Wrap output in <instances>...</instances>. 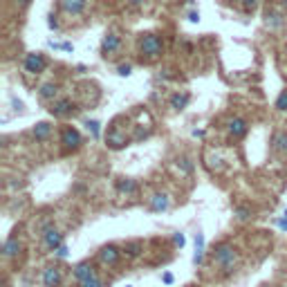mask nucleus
Wrapping results in <instances>:
<instances>
[{"label": "nucleus", "mask_w": 287, "mask_h": 287, "mask_svg": "<svg viewBox=\"0 0 287 287\" xmlns=\"http://www.w3.org/2000/svg\"><path fill=\"white\" fill-rule=\"evenodd\" d=\"M213 258H215V263L220 265V269H222L227 276L234 272L236 263H238V253H236V249L231 247V245H227V243H222V245H218V247H215Z\"/></svg>", "instance_id": "f257e3e1"}, {"label": "nucleus", "mask_w": 287, "mask_h": 287, "mask_svg": "<svg viewBox=\"0 0 287 287\" xmlns=\"http://www.w3.org/2000/svg\"><path fill=\"white\" fill-rule=\"evenodd\" d=\"M162 49H164V43L157 34H144L139 39V52H141V59L146 61H155L160 59Z\"/></svg>", "instance_id": "f03ea898"}, {"label": "nucleus", "mask_w": 287, "mask_h": 287, "mask_svg": "<svg viewBox=\"0 0 287 287\" xmlns=\"http://www.w3.org/2000/svg\"><path fill=\"white\" fill-rule=\"evenodd\" d=\"M43 243H45V247H47L49 251H56V249L63 245V234H59L52 224L45 222L43 224Z\"/></svg>", "instance_id": "7ed1b4c3"}, {"label": "nucleus", "mask_w": 287, "mask_h": 287, "mask_svg": "<svg viewBox=\"0 0 287 287\" xmlns=\"http://www.w3.org/2000/svg\"><path fill=\"white\" fill-rule=\"evenodd\" d=\"M61 144L65 146V151H77L81 146V135H79L77 128H72V126L63 128V132H61Z\"/></svg>", "instance_id": "20e7f679"}, {"label": "nucleus", "mask_w": 287, "mask_h": 287, "mask_svg": "<svg viewBox=\"0 0 287 287\" xmlns=\"http://www.w3.org/2000/svg\"><path fill=\"white\" fill-rule=\"evenodd\" d=\"M123 251H119L115 245H106V247H101V251H99V260H101V265H108V267H115V265L119 263V258H122Z\"/></svg>", "instance_id": "39448f33"}, {"label": "nucleus", "mask_w": 287, "mask_h": 287, "mask_svg": "<svg viewBox=\"0 0 287 287\" xmlns=\"http://www.w3.org/2000/svg\"><path fill=\"white\" fill-rule=\"evenodd\" d=\"M45 65H47V61H45L43 54H27L25 56V70L30 74H41L45 70Z\"/></svg>", "instance_id": "423d86ee"}, {"label": "nucleus", "mask_w": 287, "mask_h": 287, "mask_svg": "<svg viewBox=\"0 0 287 287\" xmlns=\"http://www.w3.org/2000/svg\"><path fill=\"white\" fill-rule=\"evenodd\" d=\"M106 144L110 148H115V151H119V148L128 146V137L123 135V132H119L117 128H110V130H108V135H106Z\"/></svg>", "instance_id": "0eeeda50"}, {"label": "nucleus", "mask_w": 287, "mask_h": 287, "mask_svg": "<svg viewBox=\"0 0 287 287\" xmlns=\"http://www.w3.org/2000/svg\"><path fill=\"white\" fill-rule=\"evenodd\" d=\"M54 117H65V115H72L74 112V103L70 99H61V101H54L52 108H49Z\"/></svg>", "instance_id": "6e6552de"}, {"label": "nucleus", "mask_w": 287, "mask_h": 287, "mask_svg": "<svg viewBox=\"0 0 287 287\" xmlns=\"http://www.w3.org/2000/svg\"><path fill=\"white\" fill-rule=\"evenodd\" d=\"M119 45H122V39H119L117 34H106V36H103V43H101V54H103V56L115 54L119 49Z\"/></svg>", "instance_id": "1a4fd4ad"}, {"label": "nucleus", "mask_w": 287, "mask_h": 287, "mask_svg": "<svg viewBox=\"0 0 287 287\" xmlns=\"http://www.w3.org/2000/svg\"><path fill=\"white\" fill-rule=\"evenodd\" d=\"M88 5V0H61V9L65 14H72V16H79Z\"/></svg>", "instance_id": "9d476101"}, {"label": "nucleus", "mask_w": 287, "mask_h": 287, "mask_svg": "<svg viewBox=\"0 0 287 287\" xmlns=\"http://www.w3.org/2000/svg\"><path fill=\"white\" fill-rule=\"evenodd\" d=\"M59 283H61V269L59 267H45V272H43V285L45 287H59Z\"/></svg>", "instance_id": "9b49d317"}, {"label": "nucleus", "mask_w": 287, "mask_h": 287, "mask_svg": "<svg viewBox=\"0 0 287 287\" xmlns=\"http://www.w3.org/2000/svg\"><path fill=\"white\" fill-rule=\"evenodd\" d=\"M247 130H249V126H247V122H245V119L236 117V119H231V122H229V132H231V137H236V139L245 137V135H247Z\"/></svg>", "instance_id": "f8f14e48"}, {"label": "nucleus", "mask_w": 287, "mask_h": 287, "mask_svg": "<svg viewBox=\"0 0 287 287\" xmlns=\"http://www.w3.org/2000/svg\"><path fill=\"white\" fill-rule=\"evenodd\" d=\"M92 276H97V274H94V267L90 263H79L77 267H74V278H77L79 283L88 281V278H92Z\"/></svg>", "instance_id": "ddd939ff"}, {"label": "nucleus", "mask_w": 287, "mask_h": 287, "mask_svg": "<svg viewBox=\"0 0 287 287\" xmlns=\"http://www.w3.org/2000/svg\"><path fill=\"white\" fill-rule=\"evenodd\" d=\"M170 206V200L166 193H155L151 198V211H166Z\"/></svg>", "instance_id": "4468645a"}, {"label": "nucleus", "mask_w": 287, "mask_h": 287, "mask_svg": "<svg viewBox=\"0 0 287 287\" xmlns=\"http://www.w3.org/2000/svg\"><path fill=\"white\" fill-rule=\"evenodd\" d=\"M205 260V236L195 234V253H193V265H202Z\"/></svg>", "instance_id": "2eb2a0df"}, {"label": "nucleus", "mask_w": 287, "mask_h": 287, "mask_svg": "<svg viewBox=\"0 0 287 287\" xmlns=\"http://www.w3.org/2000/svg\"><path fill=\"white\" fill-rule=\"evenodd\" d=\"M141 251H144L141 240H130V243H126V247H123V253H126L128 258H137Z\"/></svg>", "instance_id": "dca6fc26"}, {"label": "nucleus", "mask_w": 287, "mask_h": 287, "mask_svg": "<svg viewBox=\"0 0 287 287\" xmlns=\"http://www.w3.org/2000/svg\"><path fill=\"white\" fill-rule=\"evenodd\" d=\"M18 251H20V243H18V240H16V238L5 240V245H2V253H5L7 258H14Z\"/></svg>", "instance_id": "f3484780"}, {"label": "nucleus", "mask_w": 287, "mask_h": 287, "mask_svg": "<svg viewBox=\"0 0 287 287\" xmlns=\"http://www.w3.org/2000/svg\"><path fill=\"white\" fill-rule=\"evenodd\" d=\"M191 101V94L189 92H182V94H175V97L170 99V108H175V110H182V108H186Z\"/></svg>", "instance_id": "a211bd4d"}, {"label": "nucleus", "mask_w": 287, "mask_h": 287, "mask_svg": "<svg viewBox=\"0 0 287 287\" xmlns=\"http://www.w3.org/2000/svg\"><path fill=\"white\" fill-rule=\"evenodd\" d=\"M272 144L276 153H287V132H276Z\"/></svg>", "instance_id": "6ab92c4d"}, {"label": "nucleus", "mask_w": 287, "mask_h": 287, "mask_svg": "<svg viewBox=\"0 0 287 287\" xmlns=\"http://www.w3.org/2000/svg\"><path fill=\"white\" fill-rule=\"evenodd\" d=\"M117 191H119V193H126V195L137 193V182L135 180H119L117 182Z\"/></svg>", "instance_id": "aec40b11"}, {"label": "nucleus", "mask_w": 287, "mask_h": 287, "mask_svg": "<svg viewBox=\"0 0 287 287\" xmlns=\"http://www.w3.org/2000/svg\"><path fill=\"white\" fill-rule=\"evenodd\" d=\"M39 94H41V99H54L56 94H59V88L54 85V83H45V85H41V90H39Z\"/></svg>", "instance_id": "412c9836"}, {"label": "nucleus", "mask_w": 287, "mask_h": 287, "mask_svg": "<svg viewBox=\"0 0 287 287\" xmlns=\"http://www.w3.org/2000/svg\"><path fill=\"white\" fill-rule=\"evenodd\" d=\"M52 132V126H49L47 122H41V123H36V128H34V137L39 141H43V139H47V135Z\"/></svg>", "instance_id": "4be33fe9"}, {"label": "nucleus", "mask_w": 287, "mask_h": 287, "mask_svg": "<svg viewBox=\"0 0 287 287\" xmlns=\"http://www.w3.org/2000/svg\"><path fill=\"white\" fill-rule=\"evenodd\" d=\"M265 18H267V25L269 27H281L283 25V14L281 11H267V14H265Z\"/></svg>", "instance_id": "5701e85b"}, {"label": "nucleus", "mask_w": 287, "mask_h": 287, "mask_svg": "<svg viewBox=\"0 0 287 287\" xmlns=\"http://www.w3.org/2000/svg\"><path fill=\"white\" fill-rule=\"evenodd\" d=\"M234 213H236V218H238V220H247V218H251V211H249L247 206H236Z\"/></svg>", "instance_id": "b1692460"}, {"label": "nucleus", "mask_w": 287, "mask_h": 287, "mask_svg": "<svg viewBox=\"0 0 287 287\" xmlns=\"http://www.w3.org/2000/svg\"><path fill=\"white\" fill-rule=\"evenodd\" d=\"M85 126H88V130L92 132L94 139H99V135H101V126H99V122H88Z\"/></svg>", "instance_id": "393cba45"}, {"label": "nucleus", "mask_w": 287, "mask_h": 287, "mask_svg": "<svg viewBox=\"0 0 287 287\" xmlns=\"http://www.w3.org/2000/svg\"><path fill=\"white\" fill-rule=\"evenodd\" d=\"M276 108H278V110H283V112L287 110V90H283L281 97L276 99Z\"/></svg>", "instance_id": "a878e982"}, {"label": "nucleus", "mask_w": 287, "mask_h": 287, "mask_svg": "<svg viewBox=\"0 0 287 287\" xmlns=\"http://www.w3.org/2000/svg\"><path fill=\"white\" fill-rule=\"evenodd\" d=\"M81 287H103V281L97 276H92V278H88V281H83Z\"/></svg>", "instance_id": "bb28decb"}, {"label": "nucleus", "mask_w": 287, "mask_h": 287, "mask_svg": "<svg viewBox=\"0 0 287 287\" xmlns=\"http://www.w3.org/2000/svg\"><path fill=\"white\" fill-rule=\"evenodd\" d=\"M177 166H180V168L184 170L186 175H189V173H191V168H193V164H191V162H189V157H182V160H177Z\"/></svg>", "instance_id": "cd10ccee"}, {"label": "nucleus", "mask_w": 287, "mask_h": 287, "mask_svg": "<svg viewBox=\"0 0 287 287\" xmlns=\"http://www.w3.org/2000/svg\"><path fill=\"white\" fill-rule=\"evenodd\" d=\"M258 2H260V0H243V9L249 14V11H253L258 7Z\"/></svg>", "instance_id": "c85d7f7f"}, {"label": "nucleus", "mask_w": 287, "mask_h": 287, "mask_svg": "<svg viewBox=\"0 0 287 287\" xmlns=\"http://www.w3.org/2000/svg\"><path fill=\"white\" fill-rule=\"evenodd\" d=\"M117 72L122 74V77H128V74L132 72V65H128V63H126V65H119V70H117Z\"/></svg>", "instance_id": "c756f323"}, {"label": "nucleus", "mask_w": 287, "mask_h": 287, "mask_svg": "<svg viewBox=\"0 0 287 287\" xmlns=\"http://www.w3.org/2000/svg\"><path fill=\"white\" fill-rule=\"evenodd\" d=\"M68 251H70V249L65 247V245H61V247L56 249V256H59V258H68Z\"/></svg>", "instance_id": "7c9ffc66"}, {"label": "nucleus", "mask_w": 287, "mask_h": 287, "mask_svg": "<svg viewBox=\"0 0 287 287\" xmlns=\"http://www.w3.org/2000/svg\"><path fill=\"white\" fill-rule=\"evenodd\" d=\"M47 25H49V30H59V23H56V16H49Z\"/></svg>", "instance_id": "2f4dec72"}, {"label": "nucleus", "mask_w": 287, "mask_h": 287, "mask_svg": "<svg viewBox=\"0 0 287 287\" xmlns=\"http://www.w3.org/2000/svg\"><path fill=\"white\" fill-rule=\"evenodd\" d=\"M173 240H175V245H180V247H184V245H186V238L182 234H175V238H173Z\"/></svg>", "instance_id": "473e14b6"}, {"label": "nucleus", "mask_w": 287, "mask_h": 287, "mask_svg": "<svg viewBox=\"0 0 287 287\" xmlns=\"http://www.w3.org/2000/svg\"><path fill=\"white\" fill-rule=\"evenodd\" d=\"M189 20H191V23H198V20H200V14H198V11H191V14H189Z\"/></svg>", "instance_id": "72a5a7b5"}, {"label": "nucleus", "mask_w": 287, "mask_h": 287, "mask_svg": "<svg viewBox=\"0 0 287 287\" xmlns=\"http://www.w3.org/2000/svg\"><path fill=\"white\" fill-rule=\"evenodd\" d=\"M278 227H281V229H283V231H287V218L278 220Z\"/></svg>", "instance_id": "f704fd0d"}, {"label": "nucleus", "mask_w": 287, "mask_h": 287, "mask_svg": "<svg viewBox=\"0 0 287 287\" xmlns=\"http://www.w3.org/2000/svg\"><path fill=\"white\" fill-rule=\"evenodd\" d=\"M164 283L170 285V283H173V274H164Z\"/></svg>", "instance_id": "c9c22d12"}, {"label": "nucleus", "mask_w": 287, "mask_h": 287, "mask_svg": "<svg viewBox=\"0 0 287 287\" xmlns=\"http://www.w3.org/2000/svg\"><path fill=\"white\" fill-rule=\"evenodd\" d=\"M61 49H65V52H72V45H70V43H63V45H61Z\"/></svg>", "instance_id": "e433bc0d"}, {"label": "nucleus", "mask_w": 287, "mask_h": 287, "mask_svg": "<svg viewBox=\"0 0 287 287\" xmlns=\"http://www.w3.org/2000/svg\"><path fill=\"white\" fill-rule=\"evenodd\" d=\"M128 2H130V5H135V7H137V5H141V2H144V0H128Z\"/></svg>", "instance_id": "4c0bfd02"}, {"label": "nucleus", "mask_w": 287, "mask_h": 287, "mask_svg": "<svg viewBox=\"0 0 287 287\" xmlns=\"http://www.w3.org/2000/svg\"><path fill=\"white\" fill-rule=\"evenodd\" d=\"M18 2H20V5H23V7H27V5H30V2H32V0H18Z\"/></svg>", "instance_id": "58836bf2"}, {"label": "nucleus", "mask_w": 287, "mask_h": 287, "mask_svg": "<svg viewBox=\"0 0 287 287\" xmlns=\"http://www.w3.org/2000/svg\"><path fill=\"white\" fill-rule=\"evenodd\" d=\"M283 7H285V9H287V0H283Z\"/></svg>", "instance_id": "ea45409f"}, {"label": "nucleus", "mask_w": 287, "mask_h": 287, "mask_svg": "<svg viewBox=\"0 0 287 287\" xmlns=\"http://www.w3.org/2000/svg\"><path fill=\"white\" fill-rule=\"evenodd\" d=\"M285 218H287V211H285Z\"/></svg>", "instance_id": "a19ab883"}, {"label": "nucleus", "mask_w": 287, "mask_h": 287, "mask_svg": "<svg viewBox=\"0 0 287 287\" xmlns=\"http://www.w3.org/2000/svg\"><path fill=\"white\" fill-rule=\"evenodd\" d=\"M126 287H132V285H126Z\"/></svg>", "instance_id": "79ce46f5"}]
</instances>
